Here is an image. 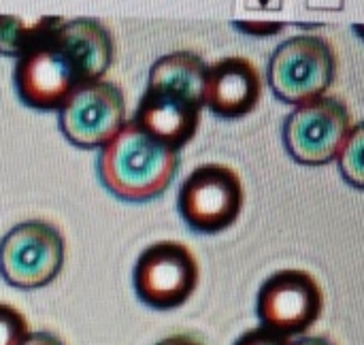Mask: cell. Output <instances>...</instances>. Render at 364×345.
<instances>
[{
	"label": "cell",
	"instance_id": "1",
	"mask_svg": "<svg viewBox=\"0 0 364 345\" xmlns=\"http://www.w3.org/2000/svg\"><path fill=\"white\" fill-rule=\"evenodd\" d=\"M113 62V38L92 17L62 21L45 41L17 58L13 83L36 111H60L81 87L100 81Z\"/></svg>",
	"mask_w": 364,
	"mask_h": 345
},
{
	"label": "cell",
	"instance_id": "3",
	"mask_svg": "<svg viewBox=\"0 0 364 345\" xmlns=\"http://www.w3.org/2000/svg\"><path fill=\"white\" fill-rule=\"evenodd\" d=\"M179 169V152L154 141L132 122L100 147L96 171L100 184L117 198L143 203L160 196Z\"/></svg>",
	"mask_w": 364,
	"mask_h": 345
},
{
	"label": "cell",
	"instance_id": "9",
	"mask_svg": "<svg viewBox=\"0 0 364 345\" xmlns=\"http://www.w3.org/2000/svg\"><path fill=\"white\" fill-rule=\"evenodd\" d=\"M322 307L324 297L316 277L301 269H284L262 284L256 312L264 329L290 339L307 333Z\"/></svg>",
	"mask_w": 364,
	"mask_h": 345
},
{
	"label": "cell",
	"instance_id": "13",
	"mask_svg": "<svg viewBox=\"0 0 364 345\" xmlns=\"http://www.w3.org/2000/svg\"><path fill=\"white\" fill-rule=\"evenodd\" d=\"M337 158L341 175L356 188H363V124H356L352 128Z\"/></svg>",
	"mask_w": 364,
	"mask_h": 345
},
{
	"label": "cell",
	"instance_id": "4",
	"mask_svg": "<svg viewBox=\"0 0 364 345\" xmlns=\"http://www.w3.org/2000/svg\"><path fill=\"white\" fill-rule=\"evenodd\" d=\"M337 75V55L322 36L301 34L284 41L269 60V85L277 98L303 105L324 96Z\"/></svg>",
	"mask_w": 364,
	"mask_h": 345
},
{
	"label": "cell",
	"instance_id": "19",
	"mask_svg": "<svg viewBox=\"0 0 364 345\" xmlns=\"http://www.w3.org/2000/svg\"><path fill=\"white\" fill-rule=\"evenodd\" d=\"M290 345H335L331 344L328 339H324V337H301V339H296L294 344Z\"/></svg>",
	"mask_w": 364,
	"mask_h": 345
},
{
	"label": "cell",
	"instance_id": "8",
	"mask_svg": "<svg viewBox=\"0 0 364 345\" xmlns=\"http://www.w3.org/2000/svg\"><path fill=\"white\" fill-rule=\"evenodd\" d=\"M64 265V239L47 222L17 224L0 241V275L15 288H41L58 277Z\"/></svg>",
	"mask_w": 364,
	"mask_h": 345
},
{
	"label": "cell",
	"instance_id": "11",
	"mask_svg": "<svg viewBox=\"0 0 364 345\" xmlns=\"http://www.w3.org/2000/svg\"><path fill=\"white\" fill-rule=\"evenodd\" d=\"M262 96V77L247 58H224L207 68L205 107L222 120L252 113Z\"/></svg>",
	"mask_w": 364,
	"mask_h": 345
},
{
	"label": "cell",
	"instance_id": "7",
	"mask_svg": "<svg viewBox=\"0 0 364 345\" xmlns=\"http://www.w3.org/2000/svg\"><path fill=\"white\" fill-rule=\"evenodd\" d=\"M136 297L160 312L181 307L198 284V262L179 241H158L145 248L134 265Z\"/></svg>",
	"mask_w": 364,
	"mask_h": 345
},
{
	"label": "cell",
	"instance_id": "2",
	"mask_svg": "<svg viewBox=\"0 0 364 345\" xmlns=\"http://www.w3.org/2000/svg\"><path fill=\"white\" fill-rule=\"evenodd\" d=\"M207 68V62L194 51L158 58L132 124L173 152L186 147L200 124Z\"/></svg>",
	"mask_w": 364,
	"mask_h": 345
},
{
	"label": "cell",
	"instance_id": "16",
	"mask_svg": "<svg viewBox=\"0 0 364 345\" xmlns=\"http://www.w3.org/2000/svg\"><path fill=\"white\" fill-rule=\"evenodd\" d=\"M235 26L252 36H273L284 30V23L279 21H235Z\"/></svg>",
	"mask_w": 364,
	"mask_h": 345
},
{
	"label": "cell",
	"instance_id": "18",
	"mask_svg": "<svg viewBox=\"0 0 364 345\" xmlns=\"http://www.w3.org/2000/svg\"><path fill=\"white\" fill-rule=\"evenodd\" d=\"M156 345H205L203 341L194 339L192 335H175V337H168V339H162L160 344Z\"/></svg>",
	"mask_w": 364,
	"mask_h": 345
},
{
	"label": "cell",
	"instance_id": "14",
	"mask_svg": "<svg viewBox=\"0 0 364 345\" xmlns=\"http://www.w3.org/2000/svg\"><path fill=\"white\" fill-rule=\"evenodd\" d=\"M30 335L28 322L13 305L0 303V345H21Z\"/></svg>",
	"mask_w": 364,
	"mask_h": 345
},
{
	"label": "cell",
	"instance_id": "6",
	"mask_svg": "<svg viewBox=\"0 0 364 345\" xmlns=\"http://www.w3.org/2000/svg\"><path fill=\"white\" fill-rule=\"evenodd\" d=\"M348 107L331 96L299 105L284 124L288 154L307 166H322L335 160L352 132Z\"/></svg>",
	"mask_w": 364,
	"mask_h": 345
},
{
	"label": "cell",
	"instance_id": "15",
	"mask_svg": "<svg viewBox=\"0 0 364 345\" xmlns=\"http://www.w3.org/2000/svg\"><path fill=\"white\" fill-rule=\"evenodd\" d=\"M235 345H290V341L264 327H258V329H252L247 333H243Z\"/></svg>",
	"mask_w": 364,
	"mask_h": 345
},
{
	"label": "cell",
	"instance_id": "5",
	"mask_svg": "<svg viewBox=\"0 0 364 345\" xmlns=\"http://www.w3.org/2000/svg\"><path fill=\"white\" fill-rule=\"evenodd\" d=\"M177 209L192 230L203 235L222 233L241 216V177L226 164H203L183 179Z\"/></svg>",
	"mask_w": 364,
	"mask_h": 345
},
{
	"label": "cell",
	"instance_id": "17",
	"mask_svg": "<svg viewBox=\"0 0 364 345\" xmlns=\"http://www.w3.org/2000/svg\"><path fill=\"white\" fill-rule=\"evenodd\" d=\"M21 345H64L62 339H58L55 335L51 333H30L26 337V341Z\"/></svg>",
	"mask_w": 364,
	"mask_h": 345
},
{
	"label": "cell",
	"instance_id": "12",
	"mask_svg": "<svg viewBox=\"0 0 364 345\" xmlns=\"http://www.w3.org/2000/svg\"><path fill=\"white\" fill-rule=\"evenodd\" d=\"M62 21V17H41L28 23L13 15H0V53L9 58H21L41 41H45Z\"/></svg>",
	"mask_w": 364,
	"mask_h": 345
},
{
	"label": "cell",
	"instance_id": "10",
	"mask_svg": "<svg viewBox=\"0 0 364 345\" xmlns=\"http://www.w3.org/2000/svg\"><path fill=\"white\" fill-rule=\"evenodd\" d=\"M126 124V100L111 81H94L75 92L60 109L64 137L83 149L107 145Z\"/></svg>",
	"mask_w": 364,
	"mask_h": 345
}]
</instances>
